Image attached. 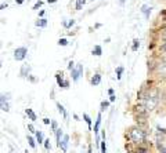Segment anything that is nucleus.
Here are the masks:
<instances>
[{
  "label": "nucleus",
  "instance_id": "f257e3e1",
  "mask_svg": "<svg viewBox=\"0 0 166 153\" xmlns=\"http://www.w3.org/2000/svg\"><path fill=\"white\" fill-rule=\"evenodd\" d=\"M127 137H129V139H130L131 142L137 143V145H141V143H144V141H145V133H144L140 127L129 128Z\"/></svg>",
  "mask_w": 166,
  "mask_h": 153
},
{
  "label": "nucleus",
  "instance_id": "f03ea898",
  "mask_svg": "<svg viewBox=\"0 0 166 153\" xmlns=\"http://www.w3.org/2000/svg\"><path fill=\"white\" fill-rule=\"evenodd\" d=\"M82 75H83V63H76L75 68L71 70V77H72V80L76 83V81L82 77Z\"/></svg>",
  "mask_w": 166,
  "mask_h": 153
},
{
  "label": "nucleus",
  "instance_id": "7ed1b4c3",
  "mask_svg": "<svg viewBox=\"0 0 166 153\" xmlns=\"http://www.w3.org/2000/svg\"><path fill=\"white\" fill-rule=\"evenodd\" d=\"M28 55V48L26 47H18L14 50V59L15 61H24Z\"/></svg>",
  "mask_w": 166,
  "mask_h": 153
},
{
  "label": "nucleus",
  "instance_id": "20e7f679",
  "mask_svg": "<svg viewBox=\"0 0 166 153\" xmlns=\"http://www.w3.org/2000/svg\"><path fill=\"white\" fill-rule=\"evenodd\" d=\"M8 94L7 95H4V94H2V97H0V106H2V111L3 112H8L10 111V106H8Z\"/></svg>",
  "mask_w": 166,
  "mask_h": 153
},
{
  "label": "nucleus",
  "instance_id": "39448f33",
  "mask_svg": "<svg viewBox=\"0 0 166 153\" xmlns=\"http://www.w3.org/2000/svg\"><path fill=\"white\" fill-rule=\"evenodd\" d=\"M55 80H57L58 87H61V88H67V80H64V77H62V72H57V73H55Z\"/></svg>",
  "mask_w": 166,
  "mask_h": 153
},
{
  "label": "nucleus",
  "instance_id": "423d86ee",
  "mask_svg": "<svg viewBox=\"0 0 166 153\" xmlns=\"http://www.w3.org/2000/svg\"><path fill=\"white\" fill-rule=\"evenodd\" d=\"M20 76H21V77H29V76H30V65L24 63V65L21 66Z\"/></svg>",
  "mask_w": 166,
  "mask_h": 153
},
{
  "label": "nucleus",
  "instance_id": "0eeeda50",
  "mask_svg": "<svg viewBox=\"0 0 166 153\" xmlns=\"http://www.w3.org/2000/svg\"><path fill=\"white\" fill-rule=\"evenodd\" d=\"M68 143H69V135H64L62 141H61V143H60V149H62V152H67Z\"/></svg>",
  "mask_w": 166,
  "mask_h": 153
},
{
  "label": "nucleus",
  "instance_id": "6e6552de",
  "mask_svg": "<svg viewBox=\"0 0 166 153\" xmlns=\"http://www.w3.org/2000/svg\"><path fill=\"white\" fill-rule=\"evenodd\" d=\"M100 83H101V75L100 73H94L90 79V84L91 85H98Z\"/></svg>",
  "mask_w": 166,
  "mask_h": 153
},
{
  "label": "nucleus",
  "instance_id": "1a4fd4ad",
  "mask_svg": "<svg viewBox=\"0 0 166 153\" xmlns=\"http://www.w3.org/2000/svg\"><path fill=\"white\" fill-rule=\"evenodd\" d=\"M151 10H152V8L150 7L148 4H143V6H141V10H140V11L144 14V17L148 20V18H150V14H151Z\"/></svg>",
  "mask_w": 166,
  "mask_h": 153
},
{
  "label": "nucleus",
  "instance_id": "9d476101",
  "mask_svg": "<svg viewBox=\"0 0 166 153\" xmlns=\"http://www.w3.org/2000/svg\"><path fill=\"white\" fill-rule=\"evenodd\" d=\"M100 124H101V112L98 113L96 124H94V134H96V137H98V133H100Z\"/></svg>",
  "mask_w": 166,
  "mask_h": 153
},
{
  "label": "nucleus",
  "instance_id": "9b49d317",
  "mask_svg": "<svg viewBox=\"0 0 166 153\" xmlns=\"http://www.w3.org/2000/svg\"><path fill=\"white\" fill-rule=\"evenodd\" d=\"M91 55L101 57L103 55V47H101V46H94V48L91 50Z\"/></svg>",
  "mask_w": 166,
  "mask_h": 153
},
{
  "label": "nucleus",
  "instance_id": "f8f14e48",
  "mask_svg": "<svg viewBox=\"0 0 166 153\" xmlns=\"http://www.w3.org/2000/svg\"><path fill=\"white\" fill-rule=\"evenodd\" d=\"M47 20H46V18H39L38 21H36L35 22V26H38V28H46V26H47Z\"/></svg>",
  "mask_w": 166,
  "mask_h": 153
},
{
  "label": "nucleus",
  "instance_id": "ddd939ff",
  "mask_svg": "<svg viewBox=\"0 0 166 153\" xmlns=\"http://www.w3.org/2000/svg\"><path fill=\"white\" fill-rule=\"evenodd\" d=\"M75 24H76V21L73 20V18H72V20H68V21H62V26L65 29H71L73 25H75Z\"/></svg>",
  "mask_w": 166,
  "mask_h": 153
},
{
  "label": "nucleus",
  "instance_id": "4468645a",
  "mask_svg": "<svg viewBox=\"0 0 166 153\" xmlns=\"http://www.w3.org/2000/svg\"><path fill=\"white\" fill-rule=\"evenodd\" d=\"M61 137L62 135V128H58L57 131H55V139H57V146L60 148V143H61Z\"/></svg>",
  "mask_w": 166,
  "mask_h": 153
},
{
  "label": "nucleus",
  "instance_id": "2eb2a0df",
  "mask_svg": "<svg viewBox=\"0 0 166 153\" xmlns=\"http://www.w3.org/2000/svg\"><path fill=\"white\" fill-rule=\"evenodd\" d=\"M25 113H26V115H28V117H29L32 121H36V119H38V117H36L35 112H33L32 109H29V108H28V109H25Z\"/></svg>",
  "mask_w": 166,
  "mask_h": 153
},
{
  "label": "nucleus",
  "instance_id": "dca6fc26",
  "mask_svg": "<svg viewBox=\"0 0 166 153\" xmlns=\"http://www.w3.org/2000/svg\"><path fill=\"white\" fill-rule=\"evenodd\" d=\"M55 105H57V109H58V112H60V113H61V115H62V116H64V119H67V117H68V115H67L65 109H64V106H62V105H61V103H60V102H57V103H55Z\"/></svg>",
  "mask_w": 166,
  "mask_h": 153
},
{
  "label": "nucleus",
  "instance_id": "f3484780",
  "mask_svg": "<svg viewBox=\"0 0 166 153\" xmlns=\"http://www.w3.org/2000/svg\"><path fill=\"white\" fill-rule=\"evenodd\" d=\"M115 72H116V79H118V80H121L122 75H123V72H125V68H123V66H118Z\"/></svg>",
  "mask_w": 166,
  "mask_h": 153
},
{
  "label": "nucleus",
  "instance_id": "a211bd4d",
  "mask_svg": "<svg viewBox=\"0 0 166 153\" xmlns=\"http://www.w3.org/2000/svg\"><path fill=\"white\" fill-rule=\"evenodd\" d=\"M36 142L40 145V143H44V139H43V133L42 131H36Z\"/></svg>",
  "mask_w": 166,
  "mask_h": 153
},
{
  "label": "nucleus",
  "instance_id": "6ab92c4d",
  "mask_svg": "<svg viewBox=\"0 0 166 153\" xmlns=\"http://www.w3.org/2000/svg\"><path fill=\"white\" fill-rule=\"evenodd\" d=\"M85 3H86V0H76V4H75L76 11H81L83 8V6H85Z\"/></svg>",
  "mask_w": 166,
  "mask_h": 153
},
{
  "label": "nucleus",
  "instance_id": "aec40b11",
  "mask_svg": "<svg viewBox=\"0 0 166 153\" xmlns=\"http://www.w3.org/2000/svg\"><path fill=\"white\" fill-rule=\"evenodd\" d=\"M138 47H140V40H138V39H134L133 44H131V51H133V53H136V51L138 50Z\"/></svg>",
  "mask_w": 166,
  "mask_h": 153
},
{
  "label": "nucleus",
  "instance_id": "412c9836",
  "mask_svg": "<svg viewBox=\"0 0 166 153\" xmlns=\"http://www.w3.org/2000/svg\"><path fill=\"white\" fill-rule=\"evenodd\" d=\"M83 119H85V121H86V124H87L89 130H91V119H90V116H89L87 113H83Z\"/></svg>",
  "mask_w": 166,
  "mask_h": 153
},
{
  "label": "nucleus",
  "instance_id": "4be33fe9",
  "mask_svg": "<svg viewBox=\"0 0 166 153\" xmlns=\"http://www.w3.org/2000/svg\"><path fill=\"white\" fill-rule=\"evenodd\" d=\"M26 139H28V143H29V146L32 149H35L36 148V142H35V139H33V137H26Z\"/></svg>",
  "mask_w": 166,
  "mask_h": 153
},
{
  "label": "nucleus",
  "instance_id": "5701e85b",
  "mask_svg": "<svg viewBox=\"0 0 166 153\" xmlns=\"http://www.w3.org/2000/svg\"><path fill=\"white\" fill-rule=\"evenodd\" d=\"M108 106H109V101H103V102H101V109H100V111L104 112L107 108H108Z\"/></svg>",
  "mask_w": 166,
  "mask_h": 153
},
{
  "label": "nucleus",
  "instance_id": "b1692460",
  "mask_svg": "<svg viewBox=\"0 0 166 153\" xmlns=\"http://www.w3.org/2000/svg\"><path fill=\"white\" fill-rule=\"evenodd\" d=\"M100 149H101V153H107V145H105V139L101 141L100 143Z\"/></svg>",
  "mask_w": 166,
  "mask_h": 153
},
{
  "label": "nucleus",
  "instance_id": "393cba45",
  "mask_svg": "<svg viewBox=\"0 0 166 153\" xmlns=\"http://www.w3.org/2000/svg\"><path fill=\"white\" fill-rule=\"evenodd\" d=\"M69 43H68V40H67V39H60V40H58V46H61V47H65V46H68Z\"/></svg>",
  "mask_w": 166,
  "mask_h": 153
},
{
  "label": "nucleus",
  "instance_id": "a878e982",
  "mask_svg": "<svg viewBox=\"0 0 166 153\" xmlns=\"http://www.w3.org/2000/svg\"><path fill=\"white\" fill-rule=\"evenodd\" d=\"M57 130H58V124H57V121L51 120V131H53V133H55Z\"/></svg>",
  "mask_w": 166,
  "mask_h": 153
},
{
  "label": "nucleus",
  "instance_id": "bb28decb",
  "mask_svg": "<svg viewBox=\"0 0 166 153\" xmlns=\"http://www.w3.org/2000/svg\"><path fill=\"white\" fill-rule=\"evenodd\" d=\"M43 6V0H39V2L35 3V6H33V10H38V8H40Z\"/></svg>",
  "mask_w": 166,
  "mask_h": 153
},
{
  "label": "nucleus",
  "instance_id": "cd10ccee",
  "mask_svg": "<svg viewBox=\"0 0 166 153\" xmlns=\"http://www.w3.org/2000/svg\"><path fill=\"white\" fill-rule=\"evenodd\" d=\"M44 148H46V151H50V148H51V145H50V139H44Z\"/></svg>",
  "mask_w": 166,
  "mask_h": 153
},
{
  "label": "nucleus",
  "instance_id": "c85d7f7f",
  "mask_svg": "<svg viewBox=\"0 0 166 153\" xmlns=\"http://www.w3.org/2000/svg\"><path fill=\"white\" fill-rule=\"evenodd\" d=\"M137 153H148V149H147L145 146H140V148L137 149Z\"/></svg>",
  "mask_w": 166,
  "mask_h": 153
},
{
  "label": "nucleus",
  "instance_id": "c756f323",
  "mask_svg": "<svg viewBox=\"0 0 166 153\" xmlns=\"http://www.w3.org/2000/svg\"><path fill=\"white\" fill-rule=\"evenodd\" d=\"M28 130H29V133H32V134H36V131H35V127H33L32 124H28Z\"/></svg>",
  "mask_w": 166,
  "mask_h": 153
},
{
  "label": "nucleus",
  "instance_id": "7c9ffc66",
  "mask_svg": "<svg viewBox=\"0 0 166 153\" xmlns=\"http://www.w3.org/2000/svg\"><path fill=\"white\" fill-rule=\"evenodd\" d=\"M75 62H73V61H69V63H68V70H72L73 68H75Z\"/></svg>",
  "mask_w": 166,
  "mask_h": 153
},
{
  "label": "nucleus",
  "instance_id": "2f4dec72",
  "mask_svg": "<svg viewBox=\"0 0 166 153\" xmlns=\"http://www.w3.org/2000/svg\"><path fill=\"white\" fill-rule=\"evenodd\" d=\"M159 50H161V51H162V53H165V54H166V42H165V43H164V44H162V46H161V47H159Z\"/></svg>",
  "mask_w": 166,
  "mask_h": 153
},
{
  "label": "nucleus",
  "instance_id": "473e14b6",
  "mask_svg": "<svg viewBox=\"0 0 166 153\" xmlns=\"http://www.w3.org/2000/svg\"><path fill=\"white\" fill-rule=\"evenodd\" d=\"M43 123H44L46 125H48V124H51V120H50V119L46 117V119H43Z\"/></svg>",
  "mask_w": 166,
  "mask_h": 153
},
{
  "label": "nucleus",
  "instance_id": "72a5a7b5",
  "mask_svg": "<svg viewBox=\"0 0 166 153\" xmlns=\"http://www.w3.org/2000/svg\"><path fill=\"white\" fill-rule=\"evenodd\" d=\"M7 7H8L7 3H2V4H0V8H2V10H4V8H7Z\"/></svg>",
  "mask_w": 166,
  "mask_h": 153
},
{
  "label": "nucleus",
  "instance_id": "f704fd0d",
  "mask_svg": "<svg viewBox=\"0 0 166 153\" xmlns=\"http://www.w3.org/2000/svg\"><path fill=\"white\" fill-rule=\"evenodd\" d=\"M44 14H46L44 10H40V11H39V17H40V18H43V15H44Z\"/></svg>",
  "mask_w": 166,
  "mask_h": 153
},
{
  "label": "nucleus",
  "instance_id": "c9c22d12",
  "mask_svg": "<svg viewBox=\"0 0 166 153\" xmlns=\"http://www.w3.org/2000/svg\"><path fill=\"white\" fill-rule=\"evenodd\" d=\"M115 99H116V97H115V95H111V97H109V102H113Z\"/></svg>",
  "mask_w": 166,
  "mask_h": 153
},
{
  "label": "nucleus",
  "instance_id": "e433bc0d",
  "mask_svg": "<svg viewBox=\"0 0 166 153\" xmlns=\"http://www.w3.org/2000/svg\"><path fill=\"white\" fill-rule=\"evenodd\" d=\"M58 0H47V3L48 4H54V3H57Z\"/></svg>",
  "mask_w": 166,
  "mask_h": 153
},
{
  "label": "nucleus",
  "instance_id": "4c0bfd02",
  "mask_svg": "<svg viewBox=\"0 0 166 153\" xmlns=\"http://www.w3.org/2000/svg\"><path fill=\"white\" fill-rule=\"evenodd\" d=\"M108 94H109V97L113 95V88H109V90H108Z\"/></svg>",
  "mask_w": 166,
  "mask_h": 153
},
{
  "label": "nucleus",
  "instance_id": "58836bf2",
  "mask_svg": "<svg viewBox=\"0 0 166 153\" xmlns=\"http://www.w3.org/2000/svg\"><path fill=\"white\" fill-rule=\"evenodd\" d=\"M15 2H17V4H24V2H25V0H15Z\"/></svg>",
  "mask_w": 166,
  "mask_h": 153
},
{
  "label": "nucleus",
  "instance_id": "ea45409f",
  "mask_svg": "<svg viewBox=\"0 0 166 153\" xmlns=\"http://www.w3.org/2000/svg\"><path fill=\"white\" fill-rule=\"evenodd\" d=\"M119 3H121V4H125V3H126V0H119Z\"/></svg>",
  "mask_w": 166,
  "mask_h": 153
},
{
  "label": "nucleus",
  "instance_id": "a19ab883",
  "mask_svg": "<svg viewBox=\"0 0 166 153\" xmlns=\"http://www.w3.org/2000/svg\"><path fill=\"white\" fill-rule=\"evenodd\" d=\"M89 153H91V145H89Z\"/></svg>",
  "mask_w": 166,
  "mask_h": 153
},
{
  "label": "nucleus",
  "instance_id": "79ce46f5",
  "mask_svg": "<svg viewBox=\"0 0 166 153\" xmlns=\"http://www.w3.org/2000/svg\"><path fill=\"white\" fill-rule=\"evenodd\" d=\"M161 153H166V148H164V149H162V151H161Z\"/></svg>",
  "mask_w": 166,
  "mask_h": 153
},
{
  "label": "nucleus",
  "instance_id": "37998d69",
  "mask_svg": "<svg viewBox=\"0 0 166 153\" xmlns=\"http://www.w3.org/2000/svg\"><path fill=\"white\" fill-rule=\"evenodd\" d=\"M25 153H29V152H28V151H25Z\"/></svg>",
  "mask_w": 166,
  "mask_h": 153
},
{
  "label": "nucleus",
  "instance_id": "c03bdc74",
  "mask_svg": "<svg viewBox=\"0 0 166 153\" xmlns=\"http://www.w3.org/2000/svg\"><path fill=\"white\" fill-rule=\"evenodd\" d=\"M90 2H94V0H90Z\"/></svg>",
  "mask_w": 166,
  "mask_h": 153
},
{
  "label": "nucleus",
  "instance_id": "a18cd8bd",
  "mask_svg": "<svg viewBox=\"0 0 166 153\" xmlns=\"http://www.w3.org/2000/svg\"><path fill=\"white\" fill-rule=\"evenodd\" d=\"M46 2H47V0H46Z\"/></svg>",
  "mask_w": 166,
  "mask_h": 153
}]
</instances>
